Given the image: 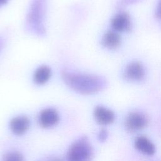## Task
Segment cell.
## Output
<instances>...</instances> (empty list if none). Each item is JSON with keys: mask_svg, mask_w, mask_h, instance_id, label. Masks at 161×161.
<instances>
[{"mask_svg": "<svg viewBox=\"0 0 161 161\" xmlns=\"http://www.w3.org/2000/svg\"><path fill=\"white\" fill-rule=\"evenodd\" d=\"M48 161H64V160H62V159H60L59 158H53L49 160Z\"/></svg>", "mask_w": 161, "mask_h": 161, "instance_id": "2e32d148", "label": "cell"}, {"mask_svg": "<svg viewBox=\"0 0 161 161\" xmlns=\"http://www.w3.org/2000/svg\"><path fill=\"white\" fill-rule=\"evenodd\" d=\"M155 15L158 19H161V0L159 1L155 11Z\"/></svg>", "mask_w": 161, "mask_h": 161, "instance_id": "9a60e30c", "label": "cell"}, {"mask_svg": "<svg viewBox=\"0 0 161 161\" xmlns=\"http://www.w3.org/2000/svg\"><path fill=\"white\" fill-rule=\"evenodd\" d=\"M145 75V70L143 65L138 62L129 64L124 72V77L129 81L138 82L143 80Z\"/></svg>", "mask_w": 161, "mask_h": 161, "instance_id": "5b68a950", "label": "cell"}, {"mask_svg": "<svg viewBox=\"0 0 161 161\" xmlns=\"http://www.w3.org/2000/svg\"><path fill=\"white\" fill-rule=\"evenodd\" d=\"M62 78L68 87L82 94L98 92L106 86V82L102 77L93 74L63 71Z\"/></svg>", "mask_w": 161, "mask_h": 161, "instance_id": "6da1fadb", "label": "cell"}, {"mask_svg": "<svg viewBox=\"0 0 161 161\" xmlns=\"http://www.w3.org/2000/svg\"><path fill=\"white\" fill-rule=\"evenodd\" d=\"M8 2V0H0V6L5 4Z\"/></svg>", "mask_w": 161, "mask_h": 161, "instance_id": "e0dca14e", "label": "cell"}, {"mask_svg": "<svg viewBox=\"0 0 161 161\" xmlns=\"http://www.w3.org/2000/svg\"><path fill=\"white\" fill-rule=\"evenodd\" d=\"M10 129L16 135L25 133L30 126V119L25 116H18L13 118L10 121Z\"/></svg>", "mask_w": 161, "mask_h": 161, "instance_id": "9c48e42d", "label": "cell"}, {"mask_svg": "<svg viewBox=\"0 0 161 161\" xmlns=\"http://www.w3.org/2000/svg\"><path fill=\"white\" fill-rule=\"evenodd\" d=\"M1 161H24V158L19 152L10 151L3 156Z\"/></svg>", "mask_w": 161, "mask_h": 161, "instance_id": "4fadbf2b", "label": "cell"}, {"mask_svg": "<svg viewBox=\"0 0 161 161\" xmlns=\"http://www.w3.org/2000/svg\"><path fill=\"white\" fill-rule=\"evenodd\" d=\"M51 74L52 72L49 67L42 65L39 67L34 73V82L38 85L45 84L49 80Z\"/></svg>", "mask_w": 161, "mask_h": 161, "instance_id": "7c38bea8", "label": "cell"}, {"mask_svg": "<svg viewBox=\"0 0 161 161\" xmlns=\"http://www.w3.org/2000/svg\"><path fill=\"white\" fill-rule=\"evenodd\" d=\"M111 26L116 32L128 31L131 28L130 16L126 13L117 14L111 20Z\"/></svg>", "mask_w": 161, "mask_h": 161, "instance_id": "ba28073f", "label": "cell"}, {"mask_svg": "<svg viewBox=\"0 0 161 161\" xmlns=\"http://www.w3.org/2000/svg\"><path fill=\"white\" fill-rule=\"evenodd\" d=\"M108 136V133L107 131L105 129H102L99 131V132L98 133V139L99 141L101 142H104L106 141V140L107 139Z\"/></svg>", "mask_w": 161, "mask_h": 161, "instance_id": "5bb4252c", "label": "cell"}, {"mask_svg": "<svg viewBox=\"0 0 161 161\" xmlns=\"http://www.w3.org/2000/svg\"><path fill=\"white\" fill-rule=\"evenodd\" d=\"M103 46L109 49L118 48L121 43V37L115 31H108L103 35L102 38Z\"/></svg>", "mask_w": 161, "mask_h": 161, "instance_id": "8fae6325", "label": "cell"}, {"mask_svg": "<svg viewBox=\"0 0 161 161\" xmlns=\"http://www.w3.org/2000/svg\"><path fill=\"white\" fill-rule=\"evenodd\" d=\"M92 158L93 149L86 136L75 141L67 153V161H91Z\"/></svg>", "mask_w": 161, "mask_h": 161, "instance_id": "3957f363", "label": "cell"}, {"mask_svg": "<svg viewBox=\"0 0 161 161\" xmlns=\"http://www.w3.org/2000/svg\"><path fill=\"white\" fill-rule=\"evenodd\" d=\"M94 116L97 123L102 125H109L115 119L113 111L102 106H97L94 108Z\"/></svg>", "mask_w": 161, "mask_h": 161, "instance_id": "52a82bcc", "label": "cell"}, {"mask_svg": "<svg viewBox=\"0 0 161 161\" xmlns=\"http://www.w3.org/2000/svg\"><path fill=\"white\" fill-rule=\"evenodd\" d=\"M134 145L137 150L145 155L151 156L155 152L154 144L147 137L143 135L135 138Z\"/></svg>", "mask_w": 161, "mask_h": 161, "instance_id": "30bf717a", "label": "cell"}, {"mask_svg": "<svg viewBox=\"0 0 161 161\" xmlns=\"http://www.w3.org/2000/svg\"><path fill=\"white\" fill-rule=\"evenodd\" d=\"M45 0H33L27 16L28 26L37 35L45 33L44 17Z\"/></svg>", "mask_w": 161, "mask_h": 161, "instance_id": "7a4b0ae2", "label": "cell"}, {"mask_svg": "<svg viewBox=\"0 0 161 161\" xmlns=\"http://www.w3.org/2000/svg\"><path fill=\"white\" fill-rule=\"evenodd\" d=\"M59 121V115L56 109L46 108L43 109L38 116V123L44 128H48L56 125Z\"/></svg>", "mask_w": 161, "mask_h": 161, "instance_id": "8992f818", "label": "cell"}, {"mask_svg": "<svg viewBox=\"0 0 161 161\" xmlns=\"http://www.w3.org/2000/svg\"><path fill=\"white\" fill-rule=\"evenodd\" d=\"M148 118L141 112L133 111L130 113L125 120V128L130 132L138 131L145 128L148 125Z\"/></svg>", "mask_w": 161, "mask_h": 161, "instance_id": "277c9868", "label": "cell"}]
</instances>
